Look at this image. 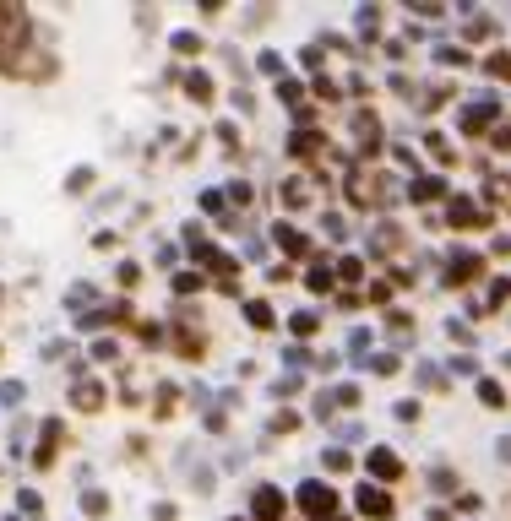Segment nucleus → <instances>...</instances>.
I'll return each mask as SVG.
<instances>
[{
	"mask_svg": "<svg viewBox=\"0 0 511 521\" xmlns=\"http://www.w3.org/2000/svg\"><path fill=\"white\" fill-rule=\"evenodd\" d=\"M299 505H305L310 516H326V511H332V489H321V483H310V489L299 494Z\"/></svg>",
	"mask_w": 511,
	"mask_h": 521,
	"instance_id": "obj_1",
	"label": "nucleus"
},
{
	"mask_svg": "<svg viewBox=\"0 0 511 521\" xmlns=\"http://www.w3.org/2000/svg\"><path fill=\"white\" fill-rule=\"evenodd\" d=\"M278 511H283V494L278 489H261L256 494V521H278Z\"/></svg>",
	"mask_w": 511,
	"mask_h": 521,
	"instance_id": "obj_2",
	"label": "nucleus"
},
{
	"mask_svg": "<svg viewBox=\"0 0 511 521\" xmlns=\"http://www.w3.org/2000/svg\"><path fill=\"white\" fill-rule=\"evenodd\" d=\"M490 114H495V103H473V109L462 114V125H468V131H479V125H484Z\"/></svg>",
	"mask_w": 511,
	"mask_h": 521,
	"instance_id": "obj_3",
	"label": "nucleus"
},
{
	"mask_svg": "<svg viewBox=\"0 0 511 521\" xmlns=\"http://www.w3.org/2000/svg\"><path fill=\"white\" fill-rule=\"evenodd\" d=\"M479 272V255H451V277L462 283V277H473Z\"/></svg>",
	"mask_w": 511,
	"mask_h": 521,
	"instance_id": "obj_4",
	"label": "nucleus"
},
{
	"mask_svg": "<svg viewBox=\"0 0 511 521\" xmlns=\"http://www.w3.org/2000/svg\"><path fill=\"white\" fill-rule=\"evenodd\" d=\"M370 467H375L381 478H397V456H392V450H375V456H370Z\"/></svg>",
	"mask_w": 511,
	"mask_h": 521,
	"instance_id": "obj_5",
	"label": "nucleus"
},
{
	"mask_svg": "<svg viewBox=\"0 0 511 521\" xmlns=\"http://www.w3.org/2000/svg\"><path fill=\"white\" fill-rule=\"evenodd\" d=\"M98 396H104V391H98L93 380H82V385H76V407H98Z\"/></svg>",
	"mask_w": 511,
	"mask_h": 521,
	"instance_id": "obj_6",
	"label": "nucleus"
},
{
	"mask_svg": "<svg viewBox=\"0 0 511 521\" xmlns=\"http://www.w3.org/2000/svg\"><path fill=\"white\" fill-rule=\"evenodd\" d=\"M359 505H365V511H375V516H386V511H392V505H386V494H375V489H365V494H359Z\"/></svg>",
	"mask_w": 511,
	"mask_h": 521,
	"instance_id": "obj_7",
	"label": "nucleus"
},
{
	"mask_svg": "<svg viewBox=\"0 0 511 521\" xmlns=\"http://www.w3.org/2000/svg\"><path fill=\"white\" fill-rule=\"evenodd\" d=\"M451 223H462V228H473V207H468V201H451Z\"/></svg>",
	"mask_w": 511,
	"mask_h": 521,
	"instance_id": "obj_8",
	"label": "nucleus"
},
{
	"mask_svg": "<svg viewBox=\"0 0 511 521\" xmlns=\"http://www.w3.org/2000/svg\"><path fill=\"white\" fill-rule=\"evenodd\" d=\"M245 309H250V326H272V309L267 304H245Z\"/></svg>",
	"mask_w": 511,
	"mask_h": 521,
	"instance_id": "obj_9",
	"label": "nucleus"
},
{
	"mask_svg": "<svg viewBox=\"0 0 511 521\" xmlns=\"http://www.w3.org/2000/svg\"><path fill=\"white\" fill-rule=\"evenodd\" d=\"M479 396H484V402H490V407H495V402H506V396H501V385H495V380H484V385H479Z\"/></svg>",
	"mask_w": 511,
	"mask_h": 521,
	"instance_id": "obj_10",
	"label": "nucleus"
},
{
	"mask_svg": "<svg viewBox=\"0 0 511 521\" xmlns=\"http://www.w3.org/2000/svg\"><path fill=\"white\" fill-rule=\"evenodd\" d=\"M82 505H87V511H93V516H104V511H109V500H104V494H98V489H93V494H87V500H82Z\"/></svg>",
	"mask_w": 511,
	"mask_h": 521,
	"instance_id": "obj_11",
	"label": "nucleus"
},
{
	"mask_svg": "<svg viewBox=\"0 0 511 521\" xmlns=\"http://www.w3.org/2000/svg\"><path fill=\"white\" fill-rule=\"evenodd\" d=\"M414 196H419V201H430V196H440V185H436V179H419V185H414Z\"/></svg>",
	"mask_w": 511,
	"mask_h": 521,
	"instance_id": "obj_12",
	"label": "nucleus"
},
{
	"mask_svg": "<svg viewBox=\"0 0 511 521\" xmlns=\"http://www.w3.org/2000/svg\"><path fill=\"white\" fill-rule=\"evenodd\" d=\"M278 239H283V250H305V239H299L294 228H278Z\"/></svg>",
	"mask_w": 511,
	"mask_h": 521,
	"instance_id": "obj_13",
	"label": "nucleus"
}]
</instances>
